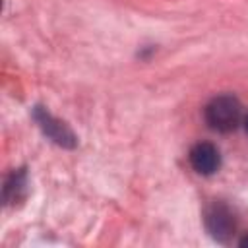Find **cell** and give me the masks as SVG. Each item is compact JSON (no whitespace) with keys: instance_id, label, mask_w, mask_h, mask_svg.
Returning a JSON list of instances; mask_svg holds the SVG:
<instances>
[{"instance_id":"cell-3","label":"cell","mask_w":248,"mask_h":248,"mask_svg":"<svg viewBox=\"0 0 248 248\" xmlns=\"http://www.w3.org/2000/svg\"><path fill=\"white\" fill-rule=\"evenodd\" d=\"M190 165L192 169L198 172V174H203V176H211L219 170L221 167V153L219 149L209 143V141H202V143H196L192 149H190Z\"/></svg>"},{"instance_id":"cell-7","label":"cell","mask_w":248,"mask_h":248,"mask_svg":"<svg viewBox=\"0 0 248 248\" xmlns=\"http://www.w3.org/2000/svg\"><path fill=\"white\" fill-rule=\"evenodd\" d=\"M244 128H246V132H248V114H246V118H244Z\"/></svg>"},{"instance_id":"cell-4","label":"cell","mask_w":248,"mask_h":248,"mask_svg":"<svg viewBox=\"0 0 248 248\" xmlns=\"http://www.w3.org/2000/svg\"><path fill=\"white\" fill-rule=\"evenodd\" d=\"M35 120L39 122L41 130H43L54 143H58V145H62V147H74V145H76V136H74V132H72L64 122H60V120L54 118L50 112H46L45 108H41V107L35 108Z\"/></svg>"},{"instance_id":"cell-2","label":"cell","mask_w":248,"mask_h":248,"mask_svg":"<svg viewBox=\"0 0 248 248\" xmlns=\"http://www.w3.org/2000/svg\"><path fill=\"white\" fill-rule=\"evenodd\" d=\"M234 227V215L225 203L215 202L205 209V229L217 242H229Z\"/></svg>"},{"instance_id":"cell-1","label":"cell","mask_w":248,"mask_h":248,"mask_svg":"<svg viewBox=\"0 0 248 248\" xmlns=\"http://www.w3.org/2000/svg\"><path fill=\"white\" fill-rule=\"evenodd\" d=\"M205 124L221 134H229L238 128L242 120V107L234 95H217L203 108Z\"/></svg>"},{"instance_id":"cell-6","label":"cell","mask_w":248,"mask_h":248,"mask_svg":"<svg viewBox=\"0 0 248 248\" xmlns=\"http://www.w3.org/2000/svg\"><path fill=\"white\" fill-rule=\"evenodd\" d=\"M240 246H248V234L244 236V238H240V242H238Z\"/></svg>"},{"instance_id":"cell-5","label":"cell","mask_w":248,"mask_h":248,"mask_svg":"<svg viewBox=\"0 0 248 248\" xmlns=\"http://www.w3.org/2000/svg\"><path fill=\"white\" fill-rule=\"evenodd\" d=\"M25 188V172H23V169L21 170H17V172H14L10 178H8V182H6V186H4V198H6V202H14V200H19V190H23Z\"/></svg>"}]
</instances>
